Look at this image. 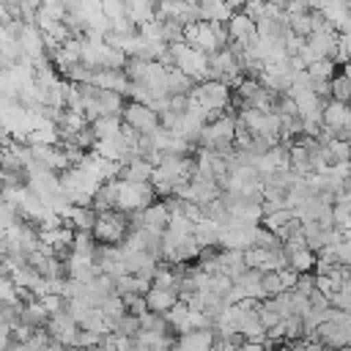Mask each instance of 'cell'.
Segmentation results:
<instances>
[{
  "label": "cell",
  "mask_w": 351,
  "mask_h": 351,
  "mask_svg": "<svg viewBox=\"0 0 351 351\" xmlns=\"http://www.w3.org/2000/svg\"><path fill=\"white\" fill-rule=\"evenodd\" d=\"M47 329H49V335H52V337H58L63 346H74L77 332H80V321H77V318H71V313H69V310H63V313L49 315Z\"/></svg>",
  "instance_id": "cell-6"
},
{
  "label": "cell",
  "mask_w": 351,
  "mask_h": 351,
  "mask_svg": "<svg viewBox=\"0 0 351 351\" xmlns=\"http://www.w3.org/2000/svg\"><path fill=\"white\" fill-rule=\"evenodd\" d=\"M310 304H313V310H326V307H332V296L315 288V291L310 293Z\"/></svg>",
  "instance_id": "cell-32"
},
{
  "label": "cell",
  "mask_w": 351,
  "mask_h": 351,
  "mask_svg": "<svg viewBox=\"0 0 351 351\" xmlns=\"http://www.w3.org/2000/svg\"><path fill=\"white\" fill-rule=\"evenodd\" d=\"M228 27H230V38L233 41H241L244 47L258 38V22L244 8L241 11H233V16L228 19Z\"/></svg>",
  "instance_id": "cell-7"
},
{
  "label": "cell",
  "mask_w": 351,
  "mask_h": 351,
  "mask_svg": "<svg viewBox=\"0 0 351 351\" xmlns=\"http://www.w3.org/2000/svg\"><path fill=\"white\" fill-rule=\"evenodd\" d=\"M293 291H299V293H313L315 291V271H304L302 277H299V282H296V288Z\"/></svg>",
  "instance_id": "cell-31"
},
{
  "label": "cell",
  "mask_w": 351,
  "mask_h": 351,
  "mask_svg": "<svg viewBox=\"0 0 351 351\" xmlns=\"http://www.w3.org/2000/svg\"><path fill=\"white\" fill-rule=\"evenodd\" d=\"M340 71H343L346 77H351V58H348L346 63H340Z\"/></svg>",
  "instance_id": "cell-34"
},
{
  "label": "cell",
  "mask_w": 351,
  "mask_h": 351,
  "mask_svg": "<svg viewBox=\"0 0 351 351\" xmlns=\"http://www.w3.org/2000/svg\"><path fill=\"white\" fill-rule=\"evenodd\" d=\"M324 123L335 129H351V104L340 99H326L324 104Z\"/></svg>",
  "instance_id": "cell-8"
},
{
  "label": "cell",
  "mask_w": 351,
  "mask_h": 351,
  "mask_svg": "<svg viewBox=\"0 0 351 351\" xmlns=\"http://www.w3.org/2000/svg\"><path fill=\"white\" fill-rule=\"evenodd\" d=\"M291 170L299 173V176H307L313 173V162H310V151L302 145V143H291Z\"/></svg>",
  "instance_id": "cell-18"
},
{
  "label": "cell",
  "mask_w": 351,
  "mask_h": 351,
  "mask_svg": "<svg viewBox=\"0 0 351 351\" xmlns=\"http://www.w3.org/2000/svg\"><path fill=\"white\" fill-rule=\"evenodd\" d=\"M129 230H132V214L121 208H107V211H99L93 236L101 244H121L129 236Z\"/></svg>",
  "instance_id": "cell-1"
},
{
  "label": "cell",
  "mask_w": 351,
  "mask_h": 351,
  "mask_svg": "<svg viewBox=\"0 0 351 351\" xmlns=\"http://www.w3.org/2000/svg\"><path fill=\"white\" fill-rule=\"evenodd\" d=\"M263 288H266V296H274V293H282V291H285L282 277H280V269L263 271Z\"/></svg>",
  "instance_id": "cell-26"
},
{
  "label": "cell",
  "mask_w": 351,
  "mask_h": 351,
  "mask_svg": "<svg viewBox=\"0 0 351 351\" xmlns=\"http://www.w3.org/2000/svg\"><path fill=\"white\" fill-rule=\"evenodd\" d=\"M99 219V211L93 206H74L69 217H63L66 225H71L74 230H93Z\"/></svg>",
  "instance_id": "cell-10"
},
{
  "label": "cell",
  "mask_w": 351,
  "mask_h": 351,
  "mask_svg": "<svg viewBox=\"0 0 351 351\" xmlns=\"http://www.w3.org/2000/svg\"><path fill=\"white\" fill-rule=\"evenodd\" d=\"M101 11L110 16V19H118L126 14V3L123 0H101Z\"/></svg>",
  "instance_id": "cell-29"
},
{
  "label": "cell",
  "mask_w": 351,
  "mask_h": 351,
  "mask_svg": "<svg viewBox=\"0 0 351 351\" xmlns=\"http://www.w3.org/2000/svg\"><path fill=\"white\" fill-rule=\"evenodd\" d=\"M337 60H332V58H318V60H313L310 66H307V71H310V77L313 80H332L335 74H337Z\"/></svg>",
  "instance_id": "cell-20"
},
{
  "label": "cell",
  "mask_w": 351,
  "mask_h": 351,
  "mask_svg": "<svg viewBox=\"0 0 351 351\" xmlns=\"http://www.w3.org/2000/svg\"><path fill=\"white\" fill-rule=\"evenodd\" d=\"M326 156H329V162H348V159H351V140L335 137V140L326 145Z\"/></svg>",
  "instance_id": "cell-22"
},
{
  "label": "cell",
  "mask_w": 351,
  "mask_h": 351,
  "mask_svg": "<svg viewBox=\"0 0 351 351\" xmlns=\"http://www.w3.org/2000/svg\"><path fill=\"white\" fill-rule=\"evenodd\" d=\"M195 47H197V49H203V52H208V55H211V52H217V49L222 47V44H219V38L214 36V30H211V25H208L206 19L200 22V30H197V41H195Z\"/></svg>",
  "instance_id": "cell-21"
},
{
  "label": "cell",
  "mask_w": 351,
  "mask_h": 351,
  "mask_svg": "<svg viewBox=\"0 0 351 351\" xmlns=\"http://www.w3.org/2000/svg\"><path fill=\"white\" fill-rule=\"evenodd\" d=\"M214 346H217V329L214 326L186 329V332H178V337H176V348H186V351H208Z\"/></svg>",
  "instance_id": "cell-5"
},
{
  "label": "cell",
  "mask_w": 351,
  "mask_h": 351,
  "mask_svg": "<svg viewBox=\"0 0 351 351\" xmlns=\"http://www.w3.org/2000/svg\"><path fill=\"white\" fill-rule=\"evenodd\" d=\"M219 266L225 274H230L233 280L244 274L247 269V258H244V250H236V247H219Z\"/></svg>",
  "instance_id": "cell-9"
},
{
  "label": "cell",
  "mask_w": 351,
  "mask_h": 351,
  "mask_svg": "<svg viewBox=\"0 0 351 351\" xmlns=\"http://www.w3.org/2000/svg\"><path fill=\"white\" fill-rule=\"evenodd\" d=\"M148 299V310H159V313H167L181 296L176 288H159V285H151V291L145 293Z\"/></svg>",
  "instance_id": "cell-11"
},
{
  "label": "cell",
  "mask_w": 351,
  "mask_h": 351,
  "mask_svg": "<svg viewBox=\"0 0 351 351\" xmlns=\"http://www.w3.org/2000/svg\"><path fill=\"white\" fill-rule=\"evenodd\" d=\"M151 176H154V165L145 156H137V159L126 162L123 173H121V178H126V181H151Z\"/></svg>",
  "instance_id": "cell-16"
},
{
  "label": "cell",
  "mask_w": 351,
  "mask_h": 351,
  "mask_svg": "<svg viewBox=\"0 0 351 351\" xmlns=\"http://www.w3.org/2000/svg\"><path fill=\"white\" fill-rule=\"evenodd\" d=\"M288 25H291V30L299 33V36H310V33H313V16H310V11L288 14Z\"/></svg>",
  "instance_id": "cell-24"
},
{
  "label": "cell",
  "mask_w": 351,
  "mask_h": 351,
  "mask_svg": "<svg viewBox=\"0 0 351 351\" xmlns=\"http://www.w3.org/2000/svg\"><path fill=\"white\" fill-rule=\"evenodd\" d=\"M233 5L228 3V0H200V16L206 19V22H211V19H222V22H228L230 16H233Z\"/></svg>",
  "instance_id": "cell-15"
},
{
  "label": "cell",
  "mask_w": 351,
  "mask_h": 351,
  "mask_svg": "<svg viewBox=\"0 0 351 351\" xmlns=\"http://www.w3.org/2000/svg\"><path fill=\"white\" fill-rule=\"evenodd\" d=\"M90 126H93L99 140H118L121 126H123V115H99Z\"/></svg>",
  "instance_id": "cell-13"
},
{
  "label": "cell",
  "mask_w": 351,
  "mask_h": 351,
  "mask_svg": "<svg viewBox=\"0 0 351 351\" xmlns=\"http://www.w3.org/2000/svg\"><path fill=\"white\" fill-rule=\"evenodd\" d=\"M332 99L351 101V77H346L343 71H337V74L332 77Z\"/></svg>",
  "instance_id": "cell-23"
},
{
  "label": "cell",
  "mask_w": 351,
  "mask_h": 351,
  "mask_svg": "<svg viewBox=\"0 0 351 351\" xmlns=\"http://www.w3.org/2000/svg\"><path fill=\"white\" fill-rule=\"evenodd\" d=\"M140 329H143V326H140V315H134V313H129V310H126V313L118 318V324H115V332H123V335H132V337H134Z\"/></svg>",
  "instance_id": "cell-25"
},
{
  "label": "cell",
  "mask_w": 351,
  "mask_h": 351,
  "mask_svg": "<svg viewBox=\"0 0 351 351\" xmlns=\"http://www.w3.org/2000/svg\"><path fill=\"white\" fill-rule=\"evenodd\" d=\"M315 261H318V252L313 247H302L296 252H291V266L304 274V271H315Z\"/></svg>",
  "instance_id": "cell-19"
},
{
  "label": "cell",
  "mask_w": 351,
  "mask_h": 351,
  "mask_svg": "<svg viewBox=\"0 0 351 351\" xmlns=\"http://www.w3.org/2000/svg\"><path fill=\"white\" fill-rule=\"evenodd\" d=\"M93 208L96 211H107V208H118V178L115 181H104L96 195H93Z\"/></svg>",
  "instance_id": "cell-14"
},
{
  "label": "cell",
  "mask_w": 351,
  "mask_h": 351,
  "mask_svg": "<svg viewBox=\"0 0 351 351\" xmlns=\"http://www.w3.org/2000/svg\"><path fill=\"white\" fill-rule=\"evenodd\" d=\"M348 170H351V159H348Z\"/></svg>",
  "instance_id": "cell-37"
},
{
  "label": "cell",
  "mask_w": 351,
  "mask_h": 351,
  "mask_svg": "<svg viewBox=\"0 0 351 351\" xmlns=\"http://www.w3.org/2000/svg\"><path fill=\"white\" fill-rule=\"evenodd\" d=\"M123 121L132 123L137 132H154L159 126V112L151 104H145V101L129 99L126 107H123Z\"/></svg>",
  "instance_id": "cell-4"
},
{
  "label": "cell",
  "mask_w": 351,
  "mask_h": 351,
  "mask_svg": "<svg viewBox=\"0 0 351 351\" xmlns=\"http://www.w3.org/2000/svg\"><path fill=\"white\" fill-rule=\"evenodd\" d=\"M263 3H266V0H247V3H244V11H247L252 19H261V16H263Z\"/></svg>",
  "instance_id": "cell-33"
},
{
  "label": "cell",
  "mask_w": 351,
  "mask_h": 351,
  "mask_svg": "<svg viewBox=\"0 0 351 351\" xmlns=\"http://www.w3.org/2000/svg\"><path fill=\"white\" fill-rule=\"evenodd\" d=\"M277 3H282V5H288V0H277Z\"/></svg>",
  "instance_id": "cell-35"
},
{
  "label": "cell",
  "mask_w": 351,
  "mask_h": 351,
  "mask_svg": "<svg viewBox=\"0 0 351 351\" xmlns=\"http://www.w3.org/2000/svg\"><path fill=\"white\" fill-rule=\"evenodd\" d=\"M233 88L225 80H203L189 90V101L206 107V110H228L230 107V93Z\"/></svg>",
  "instance_id": "cell-2"
},
{
  "label": "cell",
  "mask_w": 351,
  "mask_h": 351,
  "mask_svg": "<svg viewBox=\"0 0 351 351\" xmlns=\"http://www.w3.org/2000/svg\"><path fill=\"white\" fill-rule=\"evenodd\" d=\"M280 277H282V285H285V291H293L302 274H299L293 266H282V269H280Z\"/></svg>",
  "instance_id": "cell-30"
},
{
  "label": "cell",
  "mask_w": 351,
  "mask_h": 351,
  "mask_svg": "<svg viewBox=\"0 0 351 351\" xmlns=\"http://www.w3.org/2000/svg\"><path fill=\"white\" fill-rule=\"evenodd\" d=\"M156 189L151 181H126V178H118V208L121 211H143L145 206L154 203Z\"/></svg>",
  "instance_id": "cell-3"
},
{
  "label": "cell",
  "mask_w": 351,
  "mask_h": 351,
  "mask_svg": "<svg viewBox=\"0 0 351 351\" xmlns=\"http://www.w3.org/2000/svg\"><path fill=\"white\" fill-rule=\"evenodd\" d=\"M123 302H126V310L134 313V315H143V313L148 310L145 293H123Z\"/></svg>",
  "instance_id": "cell-27"
},
{
  "label": "cell",
  "mask_w": 351,
  "mask_h": 351,
  "mask_svg": "<svg viewBox=\"0 0 351 351\" xmlns=\"http://www.w3.org/2000/svg\"><path fill=\"white\" fill-rule=\"evenodd\" d=\"M236 282H241L244 293L247 296H255V299H266V288H263V269H252L247 266L241 277H236Z\"/></svg>",
  "instance_id": "cell-12"
},
{
  "label": "cell",
  "mask_w": 351,
  "mask_h": 351,
  "mask_svg": "<svg viewBox=\"0 0 351 351\" xmlns=\"http://www.w3.org/2000/svg\"><path fill=\"white\" fill-rule=\"evenodd\" d=\"M293 217H296V214H293V208L282 206V208H274V211L263 214V222H261V225H266L269 230H274V233H280V236H282V230L291 225V219H293Z\"/></svg>",
  "instance_id": "cell-17"
},
{
  "label": "cell",
  "mask_w": 351,
  "mask_h": 351,
  "mask_svg": "<svg viewBox=\"0 0 351 351\" xmlns=\"http://www.w3.org/2000/svg\"><path fill=\"white\" fill-rule=\"evenodd\" d=\"M346 348H351V337H348V346H346Z\"/></svg>",
  "instance_id": "cell-36"
},
{
  "label": "cell",
  "mask_w": 351,
  "mask_h": 351,
  "mask_svg": "<svg viewBox=\"0 0 351 351\" xmlns=\"http://www.w3.org/2000/svg\"><path fill=\"white\" fill-rule=\"evenodd\" d=\"M304 44H307V36H299V33L288 30V36H285V49H288V55H299Z\"/></svg>",
  "instance_id": "cell-28"
}]
</instances>
